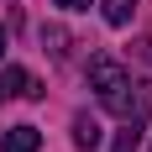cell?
Returning a JSON list of instances; mask_svg holds the SVG:
<instances>
[{"mask_svg":"<svg viewBox=\"0 0 152 152\" xmlns=\"http://www.w3.org/2000/svg\"><path fill=\"white\" fill-rule=\"evenodd\" d=\"M89 84H94V94H100V105H105L110 115H121V121H142L147 105H152V89H142L137 79H131V68L115 63L110 53H94L89 58Z\"/></svg>","mask_w":152,"mask_h":152,"instance_id":"obj_1","label":"cell"},{"mask_svg":"<svg viewBox=\"0 0 152 152\" xmlns=\"http://www.w3.org/2000/svg\"><path fill=\"white\" fill-rule=\"evenodd\" d=\"M0 94H26V100H42V84H37L26 68H5V74H0Z\"/></svg>","mask_w":152,"mask_h":152,"instance_id":"obj_2","label":"cell"},{"mask_svg":"<svg viewBox=\"0 0 152 152\" xmlns=\"http://www.w3.org/2000/svg\"><path fill=\"white\" fill-rule=\"evenodd\" d=\"M37 147H42V131L37 126H11L5 142H0V152H37Z\"/></svg>","mask_w":152,"mask_h":152,"instance_id":"obj_3","label":"cell"},{"mask_svg":"<svg viewBox=\"0 0 152 152\" xmlns=\"http://www.w3.org/2000/svg\"><path fill=\"white\" fill-rule=\"evenodd\" d=\"M74 147L79 152H94V147H100V126H94L89 115H74Z\"/></svg>","mask_w":152,"mask_h":152,"instance_id":"obj_4","label":"cell"},{"mask_svg":"<svg viewBox=\"0 0 152 152\" xmlns=\"http://www.w3.org/2000/svg\"><path fill=\"white\" fill-rule=\"evenodd\" d=\"M131 16H137V0H105V21L110 26H126Z\"/></svg>","mask_w":152,"mask_h":152,"instance_id":"obj_5","label":"cell"},{"mask_svg":"<svg viewBox=\"0 0 152 152\" xmlns=\"http://www.w3.org/2000/svg\"><path fill=\"white\" fill-rule=\"evenodd\" d=\"M142 147V121H126V131L115 137V152H137Z\"/></svg>","mask_w":152,"mask_h":152,"instance_id":"obj_6","label":"cell"},{"mask_svg":"<svg viewBox=\"0 0 152 152\" xmlns=\"http://www.w3.org/2000/svg\"><path fill=\"white\" fill-rule=\"evenodd\" d=\"M63 11H89V0H58Z\"/></svg>","mask_w":152,"mask_h":152,"instance_id":"obj_7","label":"cell"},{"mask_svg":"<svg viewBox=\"0 0 152 152\" xmlns=\"http://www.w3.org/2000/svg\"><path fill=\"white\" fill-rule=\"evenodd\" d=\"M0 58H5V26H0Z\"/></svg>","mask_w":152,"mask_h":152,"instance_id":"obj_8","label":"cell"}]
</instances>
